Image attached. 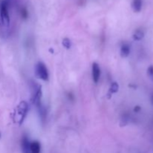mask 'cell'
Masks as SVG:
<instances>
[{"label":"cell","instance_id":"1","mask_svg":"<svg viewBox=\"0 0 153 153\" xmlns=\"http://www.w3.org/2000/svg\"><path fill=\"white\" fill-rule=\"evenodd\" d=\"M0 19L3 25H8L10 23V17L8 13V1L3 0L0 4Z\"/></svg>","mask_w":153,"mask_h":153},{"label":"cell","instance_id":"14","mask_svg":"<svg viewBox=\"0 0 153 153\" xmlns=\"http://www.w3.org/2000/svg\"><path fill=\"white\" fill-rule=\"evenodd\" d=\"M0 137H1V133H0Z\"/></svg>","mask_w":153,"mask_h":153},{"label":"cell","instance_id":"10","mask_svg":"<svg viewBox=\"0 0 153 153\" xmlns=\"http://www.w3.org/2000/svg\"><path fill=\"white\" fill-rule=\"evenodd\" d=\"M143 37H144V32L140 29L137 30L133 35L134 40H140L143 38Z\"/></svg>","mask_w":153,"mask_h":153},{"label":"cell","instance_id":"8","mask_svg":"<svg viewBox=\"0 0 153 153\" xmlns=\"http://www.w3.org/2000/svg\"><path fill=\"white\" fill-rule=\"evenodd\" d=\"M130 46H128L126 43H124L122 46H121L120 49V55L121 56L123 57V58H126V57L128 56V55L130 54Z\"/></svg>","mask_w":153,"mask_h":153},{"label":"cell","instance_id":"5","mask_svg":"<svg viewBox=\"0 0 153 153\" xmlns=\"http://www.w3.org/2000/svg\"><path fill=\"white\" fill-rule=\"evenodd\" d=\"M101 70H100V67L97 63H94L92 66V76L93 80L95 83H97L100 80V74H101Z\"/></svg>","mask_w":153,"mask_h":153},{"label":"cell","instance_id":"13","mask_svg":"<svg viewBox=\"0 0 153 153\" xmlns=\"http://www.w3.org/2000/svg\"><path fill=\"white\" fill-rule=\"evenodd\" d=\"M21 14H22V17H23L24 19H26L27 16H28V12L25 8H22L21 10Z\"/></svg>","mask_w":153,"mask_h":153},{"label":"cell","instance_id":"7","mask_svg":"<svg viewBox=\"0 0 153 153\" xmlns=\"http://www.w3.org/2000/svg\"><path fill=\"white\" fill-rule=\"evenodd\" d=\"M31 153H40V144L38 141H33L30 143Z\"/></svg>","mask_w":153,"mask_h":153},{"label":"cell","instance_id":"9","mask_svg":"<svg viewBox=\"0 0 153 153\" xmlns=\"http://www.w3.org/2000/svg\"><path fill=\"white\" fill-rule=\"evenodd\" d=\"M143 1L142 0H133L132 1V8L134 12H140L142 9Z\"/></svg>","mask_w":153,"mask_h":153},{"label":"cell","instance_id":"12","mask_svg":"<svg viewBox=\"0 0 153 153\" xmlns=\"http://www.w3.org/2000/svg\"><path fill=\"white\" fill-rule=\"evenodd\" d=\"M62 43L63 46L65 48H67V49H70V48L71 47V42H70V40H69L68 38H64V40H63Z\"/></svg>","mask_w":153,"mask_h":153},{"label":"cell","instance_id":"4","mask_svg":"<svg viewBox=\"0 0 153 153\" xmlns=\"http://www.w3.org/2000/svg\"><path fill=\"white\" fill-rule=\"evenodd\" d=\"M28 106L25 102H22L19 104V105L18 106V112H19V114L21 115V119L19 123H22V122H23L24 119L26 117L27 113H28Z\"/></svg>","mask_w":153,"mask_h":153},{"label":"cell","instance_id":"3","mask_svg":"<svg viewBox=\"0 0 153 153\" xmlns=\"http://www.w3.org/2000/svg\"><path fill=\"white\" fill-rule=\"evenodd\" d=\"M36 75L38 78L41 79L43 81H48L49 79V73H48L47 68L45 64L42 62H39L36 66Z\"/></svg>","mask_w":153,"mask_h":153},{"label":"cell","instance_id":"6","mask_svg":"<svg viewBox=\"0 0 153 153\" xmlns=\"http://www.w3.org/2000/svg\"><path fill=\"white\" fill-rule=\"evenodd\" d=\"M30 142L26 137H24L22 140V148L23 153H31L30 152Z\"/></svg>","mask_w":153,"mask_h":153},{"label":"cell","instance_id":"2","mask_svg":"<svg viewBox=\"0 0 153 153\" xmlns=\"http://www.w3.org/2000/svg\"><path fill=\"white\" fill-rule=\"evenodd\" d=\"M42 91H41V86L36 82L33 84L32 86V95H31V101L35 105L37 106V108L40 105V99H41Z\"/></svg>","mask_w":153,"mask_h":153},{"label":"cell","instance_id":"11","mask_svg":"<svg viewBox=\"0 0 153 153\" xmlns=\"http://www.w3.org/2000/svg\"><path fill=\"white\" fill-rule=\"evenodd\" d=\"M119 90V85L117 82H113L111 85V88H110V91L113 94V93H117Z\"/></svg>","mask_w":153,"mask_h":153}]
</instances>
